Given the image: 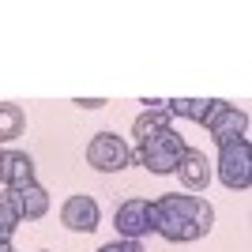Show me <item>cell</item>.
<instances>
[{"mask_svg": "<svg viewBox=\"0 0 252 252\" xmlns=\"http://www.w3.org/2000/svg\"><path fill=\"white\" fill-rule=\"evenodd\" d=\"M151 226H155L158 237H166L173 245L185 241H200L203 233H211L215 226V207H211L203 196H158L151 200Z\"/></svg>", "mask_w": 252, "mask_h": 252, "instance_id": "obj_1", "label": "cell"}, {"mask_svg": "<svg viewBox=\"0 0 252 252\" xmlns=\"http://www.w3.org/2000/svg\"><path fill=\"white\" fill-rule=\"evenodd\" d=\"M185 151H189L185 136L169 125L166 132H158V136L143 139V143L132 151V162H139L143 169H151V173H158V177H166V173H177L181 155H185Z\"/></svg>", "mask_w": 252, "mask_h": 252, "instance_id": "obj_2", "label": "cell"}, {"mask_svg": "<svg viewBox=\"0 0 252 252\" xmlns=\"http://www.w3.org/2000/svg\"><path fill=\"white\" fill-rule=\"evenodd\" d=\"M219 181L230 192H245L252 185V151H249V139H237V143L219 147Z\"/></svg>", "mask_w": 252, "mask_h": 252, "instance_id": "obj_3", "label": "cell"}, {"mask_svg": "<svg viewBox=\"0 0 252 252\" xmlns=\"http://www.w3.org/2000/svg\"><path fill=\"white\" fill-rule=\"evenodd\" d=\"M87 162L98 169V173H121V169L132 166V147L117 132H98L91 143H87Z\"/></svg>", "mask_w": 252, "mask_h": 252, "instance_id": "obj_4", "label": "cell"}, {"mask_svg": "<svg viewBox=\"0 0 252 252\" xmlns=\"http://www.w3.org/2000/svg\"><path fill=\"white\" fill-rule=\"evenodd\" d=\"M113 226L125 241H143L147 233H155V226H151V200H139V196L125 200L113 211Z\"/></svg>", "mask_w": 252, "mask_h": 252, "instance_id": "obj_5", "label": "cell"}, {"mask_svg": "<svg viewBox=\"0 0 252 252\" xmlns=\"http://www.w3.org/2000/svg\"><path fill=\"white\" fill-rule=\"evenodd\" d=\"M207 132H211V139H215V147L237 143V139H245V132H249V113L237 109V105H230V102H222L219 113L207 121Z\"/></svg>", "mask_w": 252, "mask_h": 252, "instance_id": "obj_6", "label": "cell"}, {"mask_svg": "<svg viewBox=\"0 0 252 252\" xmlns=\"http://www.w3.org/2000/svg\"><path fill=\"white\" fill-rule=\"evenodd\" d=\"M98 219H102V211H98L94 196H68L61 207V222L72 233H94Z\"/></svg>", "mask_w": 252, "mask_h": 252, "instance_id": "obj_7", "label": "cell"}, {"mask_svg": "<svg viewBox=\"0 0 252 252\" xmlns=\"http://www.w3.org/2000/svg\"><path fill=\"white\" fill-rule=\"evenodd\" d=\"M8 200L15 203V211H19V222H38L45 219V211H49V192L34 181V185H27V189H8Z\"/></svg>", "mask_w": 252, "mask_h": 252, "instance_id": "obj_8", "label": "cell"}, {"mask_svg": "<svg viewBox=\"0 0 252 252\" xmlns=\"http://www.w3.org/2000/svg\"><path fill=\"white\" fill-rule=\"evenodd\" d=\"M177 177H181V185H185L189 192H203L211 185V162H207V155L196 151V147H189L185 155H181Z\"/></svg>", "mask_w": 252, "mask_h": 252, "instance_id": "obj_9", "label": "cell"}, {"mask_svg": "<svg viewBox=\"0 0 252 252\" xmlns=\"http://www.w3.org/2000/svg\"><path fill=\"white\" fill-rule=\"evenodd\" d=\"M219 105H222L219 98H173V102H162V109L169 117H189V121L207 128V121L219 113Z\"/></svg>", "mask_w": 252, "mask_h": 252, "instance_id": "obj_10", "label": "cell"}, {"mask_svg": "<svg viewBox=\"0 0 252 252\" xmlns=\"http://www.w3.org/2000/svg\"><path fill=\"white\" fill-rule=\"evenodd\" d=\"M8 189H27L34 185V158L23 155V151H8V177H4Z\"/></svg>", "mask_w": 252, "mask_h": 252, "instance_id": "obj_11", "label": "cell"}, {"mask_svg": "<svg viewBox=\"0 0 252 252\" xmlns=\"http://www.w3.org/2000/svg\"><path fill=\"white\" fill-rule=\"evenodd\" d=\"M23 128H27V113H23L15 102H0V143L19 139Z\"/></svg>", "mask_w": 252, "mask_h": 252, "instance_id": "obj_12", "label": "cell"}, {"mask_svg": "<svg viewBox=\"0 0 252 252\" xmlns=\"http://www.w3.org/2000/svg\"><path fill=\"white\" fill-rule=\"evenodd\" d=\"M166 128H169V113H166V109H147L143 117H136V125H132V136L143 143V139L158 136V132H166Z\"/></svg>", "mask_w": 252, "mask_h": 252, "instance_id": "obj_13", "label": "cell"}, {"mask_svg": "<svg viewBox=\"0 0 252 252\" xmlns=\"http://www.w3.org/2000/svg\"><path fill=\"white\" fill-rule=\"evenodd\" d=\"M15 226H19V211H15V203H11L8 192H4V196H0V241H11Z\"/></svg>", "mask_w": 252, "mask_h": 252, "instance_id": "obj_14", "label": "cell"}, {"mask_svg": "<svg viewBox=\"0 0 252 252\" xmlns=\"http://www.w3.org/2000/svg\"><path fill=\"white\" fill-rule=\"evenodd\" d=\"M98 252H143V245H139V241H125V237H121V241H109V245H102Z\"/></svg>", "mask_w": 252, "mask_h": 252, "instance_id": "obj_15", "label": "cell"}, {"mask_svg": "<svg viewBox=\"0 0 252 252\" xmlns=\"http://www.w3.org/2000/svg\"><path fill=\"white\" fill-rule=\"evenodd\" d=\"M72 105H79V109H102V105H105V98H75Z\"/></svg>", "mask_w": 252, "mask_h": 252, "instance_id": "obj_16", "label": "cell"}, {"mask_svg": "<svg viewBox=\"0 0 252 252\" xmlns=\"http://www.w3.org/2000/svg\"><path fill=\"white\" fill-rule=\"evenodd\" d=\"M4 177H8V151L0 147V185H4Z\"/></svg>", "mask_w": 252, "mask_h": 252, "instance_id": "obj_17", "label": "cell"}, {"mask_svg": "<svg viewBox=\"0 0 252 252\" xmlns=\"http://www.w3.org/2000/svg\"><path fill=\"white\" fill-rule=\"evenodd\" d=\"M42 252H45V249H42Z\"/></svg>", "mask_w": 252, "mask_h": 252, "instance_id": "obj_18", "label": "cell"}]
</instances>
